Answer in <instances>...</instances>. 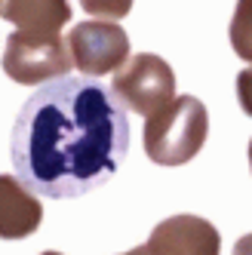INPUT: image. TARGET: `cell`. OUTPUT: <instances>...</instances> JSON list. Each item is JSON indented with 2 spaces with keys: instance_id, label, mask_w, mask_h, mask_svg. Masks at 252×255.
<instances>
[{
  "instance_id": "6da1fadb",
  "label": "cell",
  "mask_w": 252,
  "mask_h": 255,
  "mask_svg": "<svg viewBox=\"0 0 252 255\" xmlns=\"http://www.w3.org/2000/svg\"><path fill=\"white\" fill-rule=\"evenodd\" d=\"M129 151L126 108L96 77L43 83L15 114L9 160L15 178L46 200L99 191Z\"/></svg>"
},
{
  "instance_id": "30bf717a",
  "label": "cell",
  "mask_w": 252,
  "mask_h": 255,
  "mask_svg": "<svg viewBox=\"0 0 252 255\" xmlns=\"http://www.w3.org/2000/svg\"><path fill=\"white\" fill-rule=\"evenodd\" d=\"M80 6L102 22H120L123 15H129L132 0H80Z\"/></svg>"
},
{
  "instance_id": "9a60e30c",
  "label": "cell",
  "mask_w": 252,
  "mask_h": 255,
  "mask_svg": "<svg viewBox=\"0 0 252 255\" xmlns=\"http://www.w3.org/2000/svg\"><path fill=\"white\" fill-rule=\"evenodd\" d=\"M40 255H62V252H40Z\"/></svg>"
},
{
  "instance_id": "3957f363",
  "label": "cell",
  "mask_w": 252,
  "mask_h": 255,
  "mask_svg": "<svg viewBox=\"0 0 252 255\" xmlns=\"http://www.w3.org/2000/svg\"><path fill=\"white\" fill-rule=\"evenodd\" d=\"M71 46L59 31H12L3 49V71L15 83L43 86L71 74Z\"/></svg>"
},
{
  "instance_id": "52a82bcc",
  "label": "cell",
  "mask_w": 252,
  "mask_h": 255,
  "mask_svg": "<svg viewBox=\"0 0 252 255\" xmlns=\"http://www.w3.org/2000/svg\"><path fill=\"white\" fill-rule=\"evenodd\" d=\"M43 222L40 197L31 194L15 175H0V237L25 240Z\"/></svg>"
},
{
  "instance_id": "5b68a950",
  "label": "cell",
  "mask_w": 252,
  "mask_h": 255,
  "mask_svg": "<svg viewBox=\"0 0 252 255\" xmlns=\"http://www.w3.org/2000/svg\"><path fill=\"white\" fill-rule=\"evenodd\" d=\"M71 59L80 68L83 77H102L120 71L129 59V37L117 22H80L68 34Z\"/></svg>"
},
{
  "instance_id": "5bb4252c",
  "label": "cell",
  "mask_w": 252,
  "mask_h": 255,
  "mask_svg": "<svg viewBox=\"0 0 252 255\" xmlns=\"http://www.w3.org/2000/svg\"><path fill=\"white\" fill-rule=\"evenodd\" d=\"M249 169H252V138H249Z\"/></svg>"
},
{
  "instance_id": "9c48e42d",
  "label": "cell",
  "mask_w": 252,
  "mask_h": 255,
  "mask_svg": "<svg viewBox=\"0 0 252 255\" xmlns=\"http://www.w3.org/2000/svg\"><path fill=\"white\" fill-rule=\"evenodd\" d=\"M228 34H231V46L237 52V59L252 62V0H237Z\"/></svg>"
},
{
  "instance_id": "ba28073f",
  "label": "cell",
  "mask_w": 252,
  "mask_h": 255,
  "mask_svg": "<svg viewBox=\"0 0 252 255\" xmlns=\"http://www.w3.org/2000/svg\"><path fill=\"white\" fill-rule=\"evenodd\" d=\"M0 19L19 31H59L71 22L68 0H0Z\"/></svg>"
},
{
  "instance_id": "7c38bea8",
  "label": "cell",
  "mask_w": 252,
  "mask_h": 255,
  "mask_svg": "<svg viewBox=\"0 0 252 255\" xmlns=\"http://www.w3.org/2000/svg\"><path fill=\"white\" fill-rule=\"evenodd\" d=\"M234 255H252V234L240 237V240L234 243Z\"/></svg>"
},
{
  "instance_id": "4fadbf2b",
  "label": "cell",
  "mask_w": 252,
  "mask_h": 255,
  "mask_svg": "<svg viewBox=\"0 0 252 255\" xmlns=\"http://www.w3.org/2000/svg\"><path fill=\"white\" fill-rule=\"evenodd\" d=\"M123 255H145V252H141V246H138V249H129V252H123Z\"/></svg>"
},
{
  "instance_id": "277c9868",
  "label": "cell",
  "mask_w": 252,
  "mask_h": 255,
  "mask_svg": "<svg viewBox=\"0 0 252 255\" xmlns=\"http://www.w3.org/2000/svg\"><path fill=\"white\" fill-rule=\"evenodd\" d=\"M111 89L123 102V108L141 117H154L157 111L175 102V74L160 56L138 52V56L126 59L120 71H114Z\"/></svg>"
},
{
  "instance_id": "8fae6325",
  "label": "cell",
  "mask_w": 252,
  "mask_h": 255,
  "mask_svg": "<svg viewBox=\"0 0 252 255\" xmlns=\"http://www.w3.org/2000/svg\"><path fill=\"white\" fill-rule=\"evenodd\" d=\"M237 99H240L243 114H249V117H252V65L237 74Z\"/></svg>"
},
{
  "instance_id": "8992f818",
  "label": "cell",
  "mask_w": 252,
  "mask_h": 255,
  "mask_svg": "<svg viewBox=\"0 0 252 255\" xmlns=\"http://www.w3.org/2000/svg\"><path fill=\"white\" fill-rule=\"evenodd\" d=\"M145 255H219L222 234L200 215H169L163 218L141 246Z\"/></svg>"
},
{
  "instance_id": "7a4b0ae2",
  "label": "cell",
  "mask_w": 252,
  "mask_h": 255,
  "mask_svg": "<svg viewBox=\"0 0 252 255\" xmlns=\"http://www.w3.org/2000/svg\"><path fill=\"white\" fill-rule=\"evenodd\" d=\"M209 132V114L200 99L178 96L145 123V151L160 166H185L200 154Z\"/></svg>"
}]
</instances>
